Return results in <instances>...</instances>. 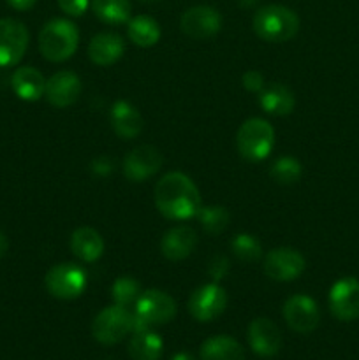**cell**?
Listing matches in <instances>:
<instances>
[{
  "mask_svg": "<svg viewBox=\"0 0 359 360\" xmlns=\"http://www.w3.org/2000/svg\"><path fill=\"white\" fill-rule=\"evenodd\" d=\"M155 206L168 220H190L203 204L196 183L183 172L172 171L155 185Z\"/></svg>",
  "mask_w": 359,
  "mask_h": 360,
  "instance_id": "obj_1",
  "label": "cell"
},
{
  "mask_svg": "<svg viewBox=\"0 0 359 360\" xmlns=\"http://www.w3.org/2000/svg\"><path fill=\"white\" fill-rule=\"evenodd\" d=\"M80 44V30L63 18H55L42 27L39 34V49L49 62H65L76 53Z\"/></svg>",
  "mask_w": 359,
  "mask_h": 360,
  "instance_id": "obj_2",
  "label": "cell"
},
{
  "mask_svg": "<svg viewBox=\"0 0 359 360\" xmlns=\"http://www.w3.org/2000/svg\"><path fill=\"white\" fill-rule=\"evenodd\" d=\"M253 30L266 42L291 41L299 30V18L289 7L270 4L256 13Z\"/></svg>",
  "mask_w": 359,
  "mask_h": 360,
  "instance_id": "obj_3",
  "label": "cell"
},
{
  "mask_svg": "<svg viewBox=\"0 0 359 360\" xmlns=\"http://www.w3.org/2000/svg\"><path fill=\"white\" fill-rule=\"evenodd\" d=\"M134 327L132 333L150 329L151 326H162L175 319L176 302L165 292L151 288V290L141 292L134 304Z\"/></svg>",
  "mask_w": 359,
  "mask_h": 360,
  "instance_id": "obj_4",
  "label": "cell"
},
{
  "mask_svg": "<svg viewBox=\"0 0 359 360\" xmlns=\"http://www.w3.org/2000/svg\"><path fill=\"white\" fill-rule=\"evenodd\" d=\"M275 129L263 118H250L241 123L236 134L239 155L250 162H260L270 157L275 148Z\"/></svg>",
  "mask_w": 359,
  "mask_h": 360,
  "instance_id": "obj_5",
  "label": "cell"
},
{
  "mask_svg": "<svg viewBox=\"0 0 359 360\" xmlns=\"http://www.w3.org/2000/svg\"><path fill=\"white\" fill-rule=\"evenodd\" d=\"M46 290L56 299L70 301L80 297L87 288V273L81 266L73 262H62L53 266L44 278Z\"/></svg>",
  "mask_w": 359,
  "mask_h": 360,
  "instance_id": "obj_6",
  "label": "cell"
},
{
  "mask_svg": "<svg viewBox=\"0 0 359 360\" xmlns=\"http://www.w3.org/2000/svg\"><path fill=\"white\" fill-rule=\"evenodd\" d=\"M134 315L123 306H108L95 316L92 334L101 345H116L132 333Z\"/></svg>",
  "mask_w": 359,
  "mask_h": 360,
  "instance_id": "obj_7",
  "label": "cell"
},
{
  "mask_svg": "<svg viewBox=\"0 0 359 360\" xmlns=\"http://www.w3.org/2000/svg\"><path fill=\"white\" fill-rule=\"evenodd\" d=\"M305 257L294 248H275L264 257L263 269L270 280L292 281L298 280L305 271Z\"/></svg>",
  "mask_w": 359,
  "mask_h": 360,
  "instance_id": "obj_8",
  "label": "cell"
},
{
  "mask_svg": "<svg viewBox=\"0 0 359 360\" xmlns=\"http://www.w3.org/2000/svg\"><path fill=\"white\" fill-rule=\"evenodd\" d=\"M227 294L218 283H206L192 292L189 299V311L197 322H211L225 311Z\"/></svg>",
  "mask_w": 359,
  "mask_h": 360,
  "instance_id": "obj_9",
  "label": "cell"
},
{
  "mask_svg": "<svg viewBox=\"0 0 359 360\" xmlns=\"http://www.w3.org/2000/svg\"><path fill=\"white\" fill-rule=\"evenodd\" d=\"M28 48V30L13 18L0 20V67H13L23 58Z\"/></svg>",
  "mask_w": 359,
  "mask_h": 360,
  "instance_id": "obj_10",
  "label": "cell"
},
{
  "mask_svg": "<svg viewBox=\"0 0 359 360\" xmlns=\"http://www.w3.org/2000/svg\"><path fill=\"white\" fill-rule=\"evenodd\" d=\"M284 319L292 330L299 334H308L319 327L320 311L312 297L296 294L289 297L284 304Z\"/></svg>",
  "mask_w": 359,
  "mask_h": 360,
  "instance_id": "obj_11",
  "label": "cell"
},
{
  "mask_svg": "<svg viewBox=\"0 0 359 360\" xmlns=\"http://www.w3.org/2000/svg\"><path fill=\"white\" fill-rule=\"evenodd\" d=\"M329 309L341 322L359 319V280L341 278L329 290Z\"/></svg>",
  "mask_w": 359,
  "mask_h": 360,
  "instance_id": "obj_12",
  "label": "cell"
},
{
  "mask_svg": "<svg viewBox=\"0 0 359 360\" xmlns=\"http://www.w3.org/2000/svg\"><path fill=\"white\" fill-rule=\"evenodd\" d=\"M183 34L192 39H208L218 34L222 28V16L210 6H196L187 9L180 20Z\"/></svg>",
  "mask_w": 359,
  "mask_h": 360,
  "instance_id": "obj_13",
  "label": "cell"
},
{
  "mask_svg": "<svg viewBox=\"0 0 359 360\" xmlns=\"http://www.w3.org/2000/svg\"><path fill=\"white\" fill-rule=\"evenodd\" d=\"M162 165V155L157 148L143 146L134 148L132 151L125 155L123 158V176L132 183L146 181L150 176L160 169Z\"/></svg>",
  "mask_w": 359,
  "mask_h": 360,
  "instance_id": "obj_14",
  "label": "cell"
},
{
  "mask_svg": "<svg viewBox=\"0 0 359 360\" xmlns=\"http://www.w3.org/2000/svg\"><path fill=\"white\" fill-rule=\"evenodd\" d=\"M81 95V79L70 70H58L46 81L44 97L55 108L73 105Z\"/></svg>",
  "mask_w": 359,
  "mask_h": 360,
  "instance_id": "obj_15",
  "label": "cell"
},
{
  "mask_svg": "<svg viewBox=\"0 0 359 360\" xmlns=\"http://www.w3.org/2000/svg\"><path fill=\"white\" fill-rule=\"evenodd\" d=\"M246 338H248L250 348L253 350V354H257L259 357H273L282 347L280 330H278L277 323L271 322L270 319L252 320Z\"/></svg>",
  "mask_w": 359,
  "mask_h": 360,
  "instance_id": "obj_16",
  "label": "cell"
},
{
  "mask_svg": "<svg viewBox=\"0 0 359 360\" xmlns=\"http://www.w3.org/2000/svg\"><path fill=\"white\" fill-rule=\"evenodd\" d=\"M123 51H125V42L118 34H113V32L94 35L88 44V56L99 67H108L118 62Z\"/></svg>",
  "mask_w": 359,
  "mask_h": 360,
  "instance_id": "obj_17",
  "label": "cell"
},
{
  "mask_svg": "<svg viewBox=\"0 0 359 360\" xmlns=\"http://www.w3.org/2000/svg\"><path fill=\"white\" fill-rule=\"evenodd\" d=\"M196 245V231L187 225H178L165 232L160 241V250L168 260H183L194 252Z\"/></svg>",
  "mask_w": 359,
  "mask_h": 360,
  "instance_id": "obj_18",
  "label": "cell"
},
{
  "mask_svg": "<svg viewBox=\"0 0 359 360\" xmlns=\"http://www.w3.org/2000/svg\"><path fill=\"white\" fill-rule=\"evenodd\" d=\"M111 127L122 139H134L143 130V116L127 101H116L109 112Z\"/></svg>",
  "mask_w": 359,
  "mask_h": 360,
  "instance_id": "obj_19",
  "label": "cell"
},
{
  "mask_svg": "<svg viewBox=\"0 0 359 360\" xmlns=\"http://www.w3.org/2000/svg\"><path fill=\"white\" fill-rule=\"evenodd\" d=\"M11 86L21 101L34 102L44 95L46 79L37 69L25 65L14 70L11 77Z\"/></svg>",
  "mask_w": 359,
  "mask_h": 360,
  "instance_id": "obj_20",
  "label": "cell"
},
{
  "mask_svg": "<svg viewBox=\"0 0 359 360\" xmlns=\"http://www.w3.org/2000/svg\"><path fill=\"white\" fill-rule=\"evenodd\" d=\"M70 252L83 262H95L104 253V239L95 229L80 227L70 236Z\"/></svg>",
  "mask_w": 359,
  "mask_h": 360,
  "instance_id": "obj_21",
  "label": "cell"
},
{
  "mask_svg": "<svg viewBox=\"0 0 359 360\" xmlns=\"http://www.w3.org/2000/svg\"><path fill=\"white\" fill-rule=\"evenodd\" d=\"M259 104L264 112L273 116H285L294 111V94L280 83L264 84L259 91Z\"/></svg>",
  "mask_w": 359,
  "mask_h": 360,
  "instance_id": "obj_22",
  "label": "cell"
},
{
  "mask_svg": "<svg viewBox=\"0 0 359 360\" xmlns=\"http://www.w3.org/2000/svg\"><path fill=\"white\" fill-rule=\"evenodd\" d=\"M201 360H245V350L231 336L208 338L201 345Z\"/></svg>",
  "mask_w": 359,
  "mask_h": 360,
  "instance_id": "obj_23",
  "label": "cell"
},
{
  "mask_svg": "<svg viewBox=\"0 0 359 360\" xmlns=\"http://www.w3.org/2000/svg\"><path fill=\"white\" fill-rule=\"evenodd\" d=\"M164 350L162 338L150 329L134 333L129 343V355L132 360H158Z\"/></svg>",
  "mask_w": 359,
  "mask_h": 360,
  "instance_id": "obj_24",
  "label": "cell"
},
{
  "mask_svg": "<svg viewBox=\"0 0 359 360\" xmlns=\"http://www.w3.org/2000/svg\"><path fill=\"white\" fill-rule=\"evenodd\" d=\"M127 35L139 48H150V46L157 44L158 39H160V27L151 16L141 14V16L129 20Z\"/></svg>",
  "mask_w": 359,
  "mask_h": 360,
  "instance_id": "obj_25",
  "label": "cell"
},
{
  "mask_svg": "<svg viewBox=\"0 0 359 360\" xmlns=\"http://www.w3.org/2000/svg\"><path fill=\"white\" fill-rule=\"evenodd\" d=\"M95 16L108 25L129 23L132 6L130 0H92Z\"/></svg>",
  "mask_w": 359,
  "mask_h": 360,
  "instance_id": "obj_26",
  "label": "cell"
},
{
  "mask_svg": "<svg viewBox=\"0 0 359 360\" xmlns=\"http://www.w3.org/2000/svg\"><path fill=\"white\" fill-rule=\"evenodd\" d=\"M301 164H299L298 158L294 157H282L271 165L270 176L280 185H292V183H298L301 178Z\"/></svg>",
  "mask_w": 359,
  "mask_h": 360,
  "instance_id": "obj_27",
  "label": "cell"
},
{
  "mask_svg": "<svg viewBox=\"0 0 359 360\" xmlns=\"http://www.w3.org/2000/svg\"><path fill=\"white\" fill-rule=\"evenodd\" d=\"M201 225L208 234H220L229 225V211L224 206H201L197 213Z\"/></svg>",
  "mask_w": 359,
  "mask_h": 360,
  "instance_id": "obj_28",
  "label": "cell"
},
{
  "mask_svg": "<svg viewBox=\"0 0 359 360\" xmlns=\"http://www.w3.org/2000/svg\"><path fill=\"white\" fill-rule=\"evenodd\" d=\"M231 250L241 262H257L263 257V246L252 234H238L232 238Z\"/></svg>",
  "mask_w": 359,
  "mask_h": 360,
  "instance_id": "obj_29",
  "label": "cell"
},
{
  "mask_svg": "<svg viewBox=\"0 0 359 360\" xmlns=\"http://www.w3.org/2000/svg\"><path fill=\"white\" fill-rule=\"evenodd\" d=\"M111 295L115 304L123 306V308H127V306L130 304H136L137 297L141 295L139 281L134 280L132 276H120L118 280L113 283Z\"/></svg>",
  "mask_w": 359,
  "mask_h": 360,
  "instance_id": "obj_30",
  "label": "cell"
},
{
  "mask_svg": "<svg viewBox=\"0 0 359 360\" xmlns=\"http://www.w3.org/2000/svg\"><path fill=\"white\" fill-rule=\"evenodd\" d=\"M90 0H58L60 9L69 16H81L87 13Z\"/></svg>",
  "mask_w": 359,
  "mask_h": 360,
  "instance_id": "obj_31",
  "label": "cell"
},
{
  "mask_svg": "<svg viewBox=\"0 0 359 360\" xmlns=\"http://www.w3.org/2000/svg\"><path fill=\"white\" fill-rule=\"evenodd\" d=\"M264 84L266 83H264L263 74L257 72V70H246L243 74V86H245V90L252 91V94H259L264 88Z\"/></svg>",
  "mask_w": 359,
  "mask_h": 360,
  "instance_id": "obj_32",
  "label": "cell"
},
{
  "mask_svg": "<svg viewBox=\"0 0 359 360\" xmlns=\"http://www.w3.org/2000/svg\"><path fill=\"white\" fill-rule=\"evenodd\" d=\"M227 271H229V262L225 257H215V259L210 262V267H208V273L211 274V278L215 280V283H217V281H220L222 278L227 274Z\"/></svg>",
  "mask_w": 359,
  "mask_h": 360,
  "instance_id": "obj_33",
  "label": "cell"
},
{
  "mask_svg": "<svg viewBox=\"0 0 359 360\" xmlns=\"http://www.w3.org/2000/svg\"><path fill=\"white\" fill-rule=\"evenodd\" d=\"M35 2H37V0H7V4H9V6L16 11L32 9V7L35 6Z\"/></svg>",
  "mask_w": 359,
  "mask_h": 360,
  "instance_id": "obj_34",
  "label": "cell"
},
{
  "mask_svg": "<svg viewBox=\"0 0 359 360\" xmlns=\"http://www.w3.org/2000/svg\"><path fill=\"white\" fill-rule=\"evenodd\" d=\"M7 248H9V241H7V238H6V234H4V232H0V259L6 255Z\"/></svg>",
  "mask_w": 359,
  "mask_h": 360,
  "instance_id": "obj_35",
  "label": "cell"
},
{
  "mask_svg": "<svg viewBox=\"0 0 359 360\" xmlns=\"http://www.w3.org/2000/svg\"><path fill=\"white\" fill-rule=\"evenodd\" d=\"M171 360H196V359H194L189 352H180V354H176Z\"/></svg>",
  "mask_w": 359,
  "mask_h": 360,
  "instance_id": "obj_36",
  "label": "cell"
},
{
  "mask_svg": "<svg viewBox=\"0 0 359 360\" xmlns=\"http://www.w3.org/2000/svg\"><path fill=\"white\" fill-rule=\"evenodd\" d=\"M239 4H241L243 7H252V6H256L257 0H239Z\"/></svg>",
  "mask_w": 359,
  "mask_h": 360,
  "instance_id": "obj_37",
  "label": "cell"
},
{
  "mask_svg": "<svg viewBox=\"0 0 359 360\" xmlns=\"http://www.w3.org/2000/svg\"><path fill=\"white\" fill-rule=\"evenodd\" d=\"M141 2H144V4H153V2H158V0H141Z\"/></svg>",
  "mask_w": 359,
  "mask_h": 360,
  "instance_id": "obj_38",
  "label": "cell"
}]
</instances>
